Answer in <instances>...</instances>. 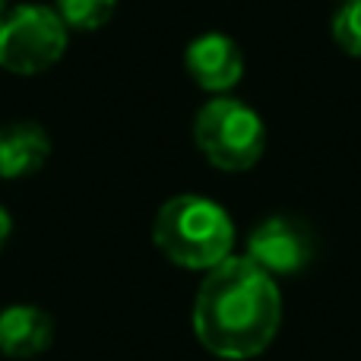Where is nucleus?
<instances>
[{
  "instance_id": "9d476101",
  "label": "nucleus",
  "mask_w": 361,
  "mask_h": 361,
  "mask_svg": "<svg viewBox=\"0 0 361 361\" xmlns=\"http://www.w3.org/2000/svg\"><path fill=\"white\" fill-rule=\"evenodd\" d=\"M333 42L349 57H361V0H345L330 19Z\"/></svg>"
},
{
  "instance_id": "423d86ee",
  "label": "nucleus",
  "mask_w": 361,
  "mask_h": 361,
  "mask_svg": "<svg viewBox=\"0 0 361 361\" xmlns=\"http://www.w3.org/2000/svg\"><path fill=\"white\" fill-rule=\"evenodd\" d=\"M187 76L206 92H228L244 76V54L235 38L222 32H203L197 35L184 51Z\"/></svg>"
},
{
  "instance_id": "20e7f679",
  "label": "nucleus",
  "mask_w": 361,
  "mask_h": 361,
  "mask_svg": "<svg viewBox=\"0 0 361 361\" xmlns=\"http://www.w3.org/2000/svg\"><path fill=\"white\" fill-rule=\"evenodd\" d=\"M70 29L54 6L19 4L0 16V67L16 76H35L63 57Z\"/></svg>"
},
{
  "instance_id": "9b49d317",
  "label": "nucleus",
  "mask_w": 361,
  "mask_h": 361,
  "mask_svg": "<svg viewBox=\"0 0 361 361\" xmlns=\"http://www.w3.org/2000/svg\"><path fill=\"white\" fill-rule=\"evenodd\" d=\"M10 231H13V219H10V212L0 206V250H4V244H6V238H10Z\"/></svg>"
},
{
  "instance_id": "39448f33",
  "label": "nucleus",
  "mask_w": 361,
  "mask_h": 361,
  "mask_svg": "<svg viewBox=\"0 0 361 361\" xmlns=\"http://www.w3.org/2000/svg\"><path fill=\"white\" fill-rule=\"evenodd\" d=\"M317 254V241L307 222L295 216H269L247 235V260H254L269 276L301 273Z\"/></svg>"
},
{
  "instance_id": "7ed1b4c3",
  "label": "nucleus",
  "mask_w": 361,
  "mask_h": 361,
  "mask_svg": "<svg viewBox=\"0 0 361 361\" xmlns=\"http://www.w3.org/2000/svg\"><path fill=\"white\" fill-rule=\"evenodd\" d=\"M193 143L216 169L247 171L267 152V124L241 99L219 95L193 118Z\"/></svg>"
},
{
  "instance_id": "f03ea898",
  "label": "nucleus",
  "mask_w": 361,
  "mask_h": 361,
  "mask_svg": "<svg viewBox=\"0 0 361 361\" xmlns=\"http://www.w3.org/2000/svg\"><path fill=\"white\" fill-rule=\"evenodd\" d=\"M152 244L175 267L209 273L231 257L235 222L216 200L200 193H178L159 206L152 219Z\"/></svg>"
},
{
  "instance_id": "f257e3e1",
  "label": "nucleus",
  "mask_w": 361,
  "mask_h": 361,
  "mask_svg": "<svg viewBox=\"0 0 361 361\" xmlns=\"http://www.w3.org/2000/svg\"><path fill=\"white\" fill-rule=\"evenodd\" d=\"M282 326V292L247 257H228L206 273L193 298V333L209 355L247 361L269 349Z\"/></svg>"
},
{
  "instance_id": "6e6552de",
  "label": "nucleus",
  "mask_w": 361,
  "mask_h": 361,
  "mask_svg": "<svg viewBox=\"0 0 361 361\" xmlns=\"http://www.w3.org/2000/svg\"><path fill=\"white\" fill-rule=\"evenodd\" d=\"M51 156V137L35 121H13L0 127V178L19 180L44 169Z\"/></svg>"
},
{
  "instance_id": "1a4fd4ad",
  "label": "nucleus",
  "mask_w": 361,
  "mask_h": 361,
  "mask_svg": "<svg viewBox=\"0 0 361 361\" xmlns=\"http://www.w3.org/2000/svg\"><path fill=\"white\" fill-rule=\"evenodd\" d=\"M54 10L70 32H95L111 23L118 0H54Z\"/></svg>"
},
{
  "instance_id": "f8f14e48",
  "label": "nucleus",
  "mask_w": 361,
  "mask_h": 361,
  "mask_svg": "<svg viewBox=\"0 0 361 361\" xmlns=\"http://www.w3.org/2000/svg\"><path fill=\"white\" fill-rule=\"evenodd\" d=\"M6 4H10V0H0V16H4V13L10 10V6H6Z\"/></svg>"
},
{
  "instance_id": "0eeeda50",
  "label": "nucleus",
  "mask_w": 361,
  "mask_h": 361,
  "mask_svg": "<svg viewBox=\"0 0 361 361\" xmlns=\"http://www.w3.org/2000/svg\"><path fill=\"white\" fill-rule=\"evenodd\" d=\"M54 343V320L38 305H10L0 311V352L6 358H35Z\"/></svg>"
}]
</instances>
